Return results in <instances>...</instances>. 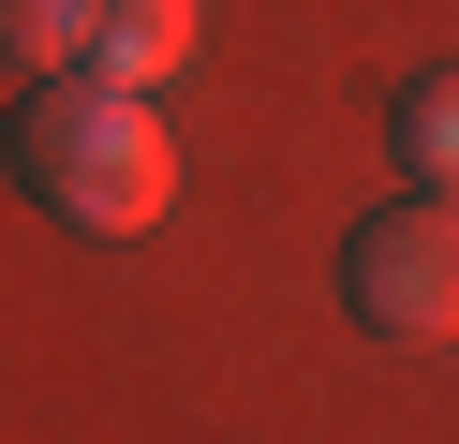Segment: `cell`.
Instances as JSON below:
<instances>
[{"instance_id":"4","label":"cell","mask_w":459,"mask_h":444,"mask_svg":"<svg viewBox=\"0 0 459 444\" xmlns=\"http://www.w3.org/2000/svg\"><path fill=\"white\" fill-rule=\"evenodd\" d=\"M400 163H415V193H459V59H429L415 89H400Z\"/></svg>"},{"instance_id":"1","label":"cell","mask_w":459,"mask_h":444,"mask_svg":"<svg viewBox=\"0 0 459 444\" xmlns=\"http://www.w3.org/2000/svg\"><path fill=\"white\" fill-rule=\"evenodd\" d=\"M0 163H15V193H30L45 222H74V237H149L163 207H178L163 118L134 104V89H104V74H30V104L0 118Z\"/></svg>"},{"instance_id":"3","label":"cell","mask_w":459,"mask_h":444,"mask_svg":"<svg viewBox=\"0 0 459 444\" xmlns=\"http://www.w3.org/2000/svg\"><path fill=\"white\" fill-rule=\"evenodd\" d=\"M178 59H193V0H104V15H90V59H74V74H104V89H134V104H149Z\"/></svg>"},{"instance_id":"2","label":"cell","mask_w":459,"mask_h":444,"mask_svg":"<svg viewBox=\"0 0 459 444\" xmlns=\"http://www.w3.org/2000/svg\"><path fill=\"white\" fill-rule=\"evenodd\" d=\"M341 311L370 341H459V193H400L341 222Z\"/></svg>"},{"instance_id":"5","label":"cell","mask_w":459,"mask_h":444,"mask_svg":"<svg viewBox=\"0 0 459 444\" xmlns=\"http://www.w3.org/2000/svg\"><path fill=\"white\" fill-rule=\"evenodd\" d=\"M90 15L104 0H0V59H15V74H74V59H90Z\"/></svg>"}]
</instances>
